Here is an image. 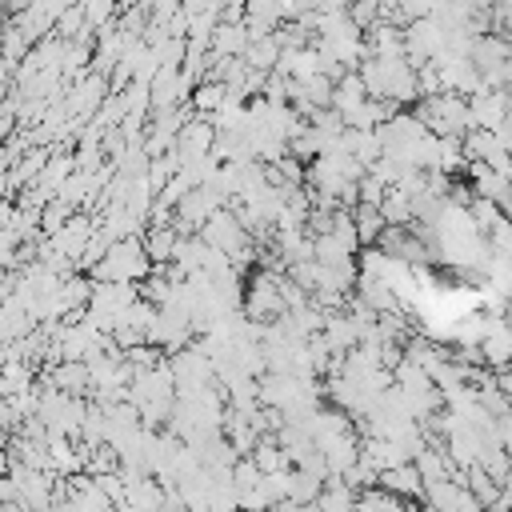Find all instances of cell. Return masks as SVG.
I'll use <instances>...</instances> for the list:
<instances>
[{"instance_id": "obj_1", "label": "cell", "mask_w": 512, "mask_h": 512, "mask_svg": "<svg viewBox=\"0 0 512 512\" xmlns=\"http://www.w3.org/2000/svg\"><path fill=\"white\" fill-rule=\"evenodd\" d=\"M416 116L428 124V132L436 136H464L472 132V108H468V96L460 92H436V96H420L416 100Z\"/></svg>"}, {"instance_id": "obj_2", "label": "cell", "mask_w": 512, "mask_h": 512, "mask_svg": "<svg viewBox=\"0 0 512 512\" xmlns=\"http://www.w3.org/2000/svg\"><path fill=\"white\" fill-rule=\"evenodd\" d=\"M152 256L144 248V236H128V240H116L108 248V256L88 272L92 280H120V284H140L148 272H152Z\"/></svg>"}, {"instance_id": "obj_3", "label": "cell", "mask_w": 512, "mask_h": 512, "mask_svg": "<svg viewBox=\"0 0 512 512\" xmlns=\"http://www.w3.org/2000/svg\"><path fill=\"white\" fill-rule=\"evenodd\" d=\"M280 276L284 272H268V268H256V276L248 280V288H244V312L252 316V320H280L284 312H288V304H284V292H280Z\"/></svg>"}, {"instance_id": "obj_4", "label": "cell", "mask_w": 512, "mask_h": 512, "mask_svg": "<svg viewBox=\"0 0 512 512\" xmlns=\"http://www.w3.org/2000/svg\"><path fill=\"white\" fill-rule=\"evenodd\" d=\"M200 236H204L212 248L228 252V256H236V252H244V248L252 244V232L244 228V220L236 216V208H220V212H212L208 224L200 228Z\"/></svg>"}, {"instance_id": "obj_5", "label": "cell", "mask_w": 512, "mask_h": 512, "mask_svg": "<svg viewBox=\"0 0 512 512\" xmlns=\"http://www.w3.org/2000/svg\"><path fill=\"white\" fill-rule=\"evenodd\" d=\"M468 108H472V128H500V120L512 108V96L504 88H480L468 96Z\"/></svg>"}, {"instance_id": "obj_6", "label": "cell", "mask_w": 512, "mask_h": 512, "mask_svg": "<svg viewBox=\"0 0 512 512\" xmlns=\"http://www.w3.org/2000/svg\"><path fill=\"white\" fill-rule=\"evenodd\" d=\"M380 488L400 496V500H424V476L416 468V460L408 464H396V468H384L380 472Z\"/></svg>"}, {"instance_id": "obj_7", "label": "cell", "mask_w": 512, "mask_h": 512, "mask_svg": "<svg viewBox=\"0 0 512 512\" xmlns=\"http://www.w3.org/2000/svg\"><path fill=\"white\" fill-rule=\"evenodd\" d=\"M212 148H216V124H212L208 116L188 120L184 132H180V140H176V152L188 160V156H204V152H212Z\"/></svg>"}, {"instance_id": "obj_8", "label": "cell", "mask_w": 512, "mask_h": 512, "mask_svg": "<svg viewBox=\"0 0 512 512\" xmlns=\"http://www.w3.org/2000/svg\"><path fill=\"white\" fill-rule=\"evenodd\" d=\"M248 44H252L248 24H228V20H220V28L212 32V52H216V56H244Z\"/></svg>"}, {"instance_id": "obj_9", "label": "cell", "mask_w": 512, "mask_h": 512, "mask_svg": "<svg viewBox=\"0 0 512 512\" xmlns=\"http://www.w3.org/2000/svg\"><path fill=\"white\" fill-rule=\"evenodd\" d=\"M176 244H180V232L172 224H148L144 228V248L152 256V264H168L172 252H176Z\"/></svg>"}, {"instance_id": "obj_10", "label": "cell", "mask_w": 512, "mask_h": 512, "mask_svg": "<svg viewBox=\"0 0 512 512\" xmlns=\"http://www.w3.org/2000/svg\"><path fill=\"white\" fill-rule=\"evenodd\" d=\"M228 84H220V80H200L196 88H192V112L196 116H212V112H220L224 104H228Z\"/></svg>"}, {"instance_id": "obj_11", "label": "cell", "mask_w": 512, "mask_h": 512, "mask_svg": "<svg viewBox=\"0 0 512 512\" xmlns=\"http://www.w3.org/2000/svg\"><path fill=\"white\" fill-rule=\"evenodd\" d=\"M380 212L388 224H412L416 220V208H412V192H404L400 184H388L384 200H380Z\"/></svg>"}, {"instance_id": "obj_12", "label": "cell", "mask_w": 512, "mask_h": 512, "mask_svg": "<svg viewBox=\"0 0 512 512\" xmlns=\"http://www.w3.org/2000/svg\"><path fill=\"white\" fill-rule=\"evenodd\" d=\"M352 216H356L360 244H380V236H384V228H388V220H384L380 204H356V208H352Z\"/></svg>"}, {"instance_id": "obj_13", "label": "cell", "mask_w": 512, "mask_h": 512, "mask_svg": "<svg viewBox=\"0 0 512 512\" xmlns=\"http://www.w3.org/2000/svg\"><path fill=\"white\" fill-rule=\"evenodd\" d=\"M324 460H328V472L332 476H344L356 460H360V436L352 432V436H344V440H336L328 452H324Z\"/></svg>"}, {"instance_id": "obj_14", "label": "cell", "mask_w": 512, "mask_h": 512, "mask_svg": "<svg viewBox=\"0 0 512 512\" xmlns=\"http://www.w3.org/2000/svg\"><path fill=\"white\" fill-rule=\"evenodd\" d=\"M324 476H312V472H304V468H292V496L288 500H296V504H316L320 500V492H324Z\"/></svg>"}, {"instance_id": "obj_15", "label": "cell", "mask_w": 512, "mask_h": 512, "mask_svg": "<svg viewBox=\"0 0 512 512\" xmlns=\"http://www.w3.org/2000/svg\"><path fill=\"white\" fill-rule=\"evenodd\" d=\"M360 512H408V500H400L376 484V488L360 492Z\"/></svg>"}, {"instance_id": "obj_16", "label": "cell", "mask_w": 512, "mask_h": 512, "mask_svg": "<svg viewBox=\"0 0 512 512\" xmlns=\"http://www.w3.org/2000/svg\"><path fill=\"white\" fill-rule=\"evenodd\" d=\"M496 380H500V388L512 396V368H504V372H496Z\"/></svg>"}, {"instance_id": "obj_17", "label": "cell", "mask_w": 512, "mask_h": 512, "mask_svg": "<svg viewBox=\"0 0 512 512\" xmlns=\"http://www.w3.org/2000/svg\"><path fill=\"white\" fill-rule=\"evenodd\" d=\"M500 492H504V500H508V504H512V472H508V476H504V480H500Z\"/></svg>"}, {"instance_id": "obj_18", "label": "cell", "mask_w": 512, "mask_h": 512, "mask_svg": "<svg viewBox=\"0 0 512 512\" xmlns=\"http://www.w3.org/2000/svg\"><path fill=\"white\" fill-rule=\"evenodd\" d=\"M508 452H512V448H508Z\"/></svg>"}]
</instances>
